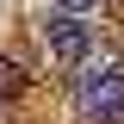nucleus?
Wrapping results in <instances>:
<instances>
[{"instance_id":"nucleus-1","label":"nucleus","mask_w":124,"mask_h":124,"mask_svg":"<svg viewBox=\"0 0 124 124\" xmlns=\"http://www.w3.org/2000/svg\"><path fill=\"white\" fill-rule=\"evenodd\" d=\"M75 112L81 118H99V124H112L124 112V68L118 62H81V75H75Z\"/></svg>"},{"instance_id":"nucleus-2","label":"nucleus","mask_w":124,"mask_h":124,"mask_svg":"<svg viewBox=\"0 0 124 124\" xmlns=\"http://www.w3.org/2000/svg\"><path fill=\"white\" fill-rule=\"evenodd\" d=\"M44 50L56 62H68V68H81V62L93 56V25L81 13H56V19H44Z\"/></svg>"},{"instance_id":"nucleus-3","label":"nucleus","mask_w":124,"mask_h":124,"mask_svg":"<svg viewBox=\"0 0 124 124\" xmlns=\"http://www.w3.org/2000/svg\"><path fill=\"white\" fill-rule=\"evenodd\" d=\"M25 87H31V75H25V68H19L13 56H0V99H19V93H25Z\"/></svg>"},{"instance_id":"nucleus-4","label":"nucleus","mask_w":124,"mask_h":124,"mask_svg":"<svg viewBox=\"0 0 124 124\" xmlns=\"http://www.w3.org/2000/svg\"><path fill=\"white\" fill-rule=\"evenodd\" d=\"M56 6H62V13H81V19H87L93 6H99V0H56Z\"/></svg>"}]
</instances>
